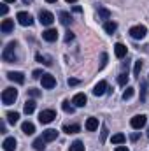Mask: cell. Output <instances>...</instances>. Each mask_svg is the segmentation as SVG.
Wrapping results in <instances>:
<instances>
[{
	"mask_svg": "<svg viewBox=\"0 0 149 151\" xmlns=\"http://www.w3.org/2000/svg\"><path fill=\"white\" fill-rule=\"evenodd\" d=\"M42 70H34V77H35V79H39V77H42Z\"/></svg>",
	"mask_w": 149,
	"mask_h": 151,
	"instance_id": "f35d334b",
	"label": "cell"
},
{
	"mask_svg": "<svg viewBox=\"0 0 149 151\" xmlns=\"http://www.w3.org/2000/svg\"><path fill=\"white\" fill-rule=\"evenodd\" d=\"M21 130H23V134L32 135V134L35 132V125H34V123H30V121H25V123L21 125Z\"/></svg>",
	"mask_w": 149,
	"mask_h": 151,
	"instance_id": "ac0fdd59",
	"label": "cell"
},
{
	"mask_svg": "<svg viewBox=\"0 0 149 151\" xmlns=\"http://www.w3.org/2000/svg\"><path fill=\"white\" fill-rule=\"evenodd\" d=\"M37 62H40V63H44V65H51V58L49 56H42V55H37Z\"/></svg>",
	"mask_w": 149,
	"mask_h": 151,
	"instance_id": "f546056e",
	"label": "cell"
},
{
	"mask_svg": "<svg viewBox=\"0 0 149 151\" xmlns=\"http://www.w3.org/2000/svg\"><path fill=\"white\" fill-rule=\"evenodd\" d=\"M72 104L77 106V107H84V106L88 104V99H86V95H84V93H77L74 99H72Z\"/></svg>",
	"mask_w": 149,
	"mask_h": 151,
	"instance_id": "30bf717a",
	"label": "cell"
},
{
	"mask_svg": "<svg viewBox=\"0 0 149 151\" xmlns=\"http://www.w3.org/2000/svg\"><path fill=\"white\" fill-rule=\"evenodd\" d=\"M117 83H119L121 86H125V84L128 83V74H125V72H121V74L117 76Z\"/></svg>",
	"mask_w": 149,
	"mask_h": 151,
	"instance_id": "1f68e13d",
	"label": "cell"
},
{
	"mask_svg": "<svg viewBox=\"0 0 149 151\" xmlns=\"http://www.w3.org/2000/svg\"><path fill=\"white\" fill-rule=\"evenodd\" d=\"M0 30H2L4 34L12 32V30H14V21H12V19H4L2 25H0Z\"/></svg>",
	"mask_w": 149,
	"mask_h": 151,
	"instance_id": "9a60e30c",
	"label": "cell"
},
{
	"mask_svg": "<svg viewBox=\"0 0 149 151\" xmlns=\"http://www.w3.org/2000/svg\"><path fill=\"white\" fill-rule=\"evenodd\" d=\"M146 123H148V118H146L144 114H137V116H133V118H132V121H130L132 128H135V130L144 128V127H146Z\"/></svg>",
	"mask_w": 149,
	"mask_h": 151,
	"instance_id": "277c9868",
	"label": "cell"
},
{
	"mask_svg": "<svg viewBox=\"0 0 149 151\" xmlns=\"http://www.w3.org/2000/svg\"><path fill=\"white\" fill-rule=\"evenodd\" d=\"M148 34V28L144 25H137V27H132L130 28V35L133 39H144Z\"/></svg>",
	"mask_w": 149,
	"mask_h": 151,
	"instance_id": "8992f818",
	"label": "cell"
},
{
	"mask_svg": "<svg viewBox=\"0 0 149 151\" xmlns=\"http://www.w3.org/2000/svg\"><path fill=\"white\" fill-rule=\"evenodd\" d=\"M111 18V11L105 9L104 5H98V19H109Z\"/></svg>",
	"mask_w": 149,
	"mask_h": 151,
	"instance_id": "d6986e66",
	"label": "cell"
},
{
	"mask_svg": "<svg viewBox=\"0 0 149 151\" xmlns=\"http://www.w3.org/2000/svg\"><path fill=\"white\" fill-rule=\"evenodd\" d=\"M126 51H128V49H126V46H125V44H121V42H117V44L114 46V53H116V56H117V58H125V56H126Z\"/></svg>",
	"mask_w": 149,
	"mask_h": 151,
	"instance_id": "2e32d148",
	"label": "cell"
},
{
	"mask_svg": "<svg viewBox=\"0 0 149 151\" xmlns=\"http://www.w3.org/2000/svg\"><path fill=\"white\" fill-rule=\"evenodd\" d=\"M16 99H18V90H14V88H5V90L2 91V102H4L5 106L14 104Z\"/></svg>",
	"mask_w": 149,
	"mask_h": 151,
	"instance_id": "7a4b0ae2",
	"label": "cell"
},
{
	"mask_svg": "<svg viewBox=\"0 0 149 151\" xmlns=\"http://www.w3.org/2000/svg\"><path fill=\"white\" fill-rule=\"evenodd\" d=\"M62 109H63L65 113H69V114L74 113V106H70V102H69V100H65V102L62 104Z\"/></svg>",
	"mask_w": 149,
	"mask_h": 151,
	"instance_id": "f1b7e54d",
	"label": "cell"
},
{
	"mask_svg": "<svg viewBox=\"0 0 149 151\" xmlns=\"http://www.w3.org/2000/svg\"><path fill=\"white\" fill-rule=\"evenodd\" d=\"M56 137H58V132L53 130V128H47V130L42 132V139H44L46 142H51V141H54Z\"/></svg>",
	"mask_w": 149,
	"mask_h": 151,
	"instance_id": "8fae6325",
	"label": "cell"
},
{
	"mask_svg": "<svg viewBox=\"0 0 149 151\" xmlns=\"http://www.w3.org/2000/svg\"><path fill=\"white\" fill-rule=\"evenodd\" d=\"M63 132H65V134H69V135H70V134H77V132H81V127H79V125H63Z\"/></svg>",
	"mask_w": 149,
	"mask_h": 151,
	"instance_id": "44dd1931",
	"label": "cell"
},
{
	"mask_svg": "<svg viewBox=\"0 0 149 151\" xmlns=\"http://www.w3.org/2000/svg\"><path fill=\"white\" fill-rule=\"evenodd\" d=\"M133 93H135V88L128 86V88L125 90V93H123V100H130V99L133 97Z\"/></svg>",
	"mask_w": 149,
	"mask_h": 151,
	"instance_id": "83f0119b",
	"label": "cell"
},
{
	"mask_svg": "<svg viewBox=\"0 0 149 151\" xmlns=\"http://www.w3.org/2000/svg\"><path fill=\"white\" fill-rule=\"evenodd\" d=\"M105 63H107V55H105V53H102V63H100V69H104V67H105Z\"/></svg>",
	"mask_w": 149,
	"mask_h": 151,
	"instance_id": "e575fe53",
	"label": "cell"
},
{
	"mask_svg": "<svg viewBox=\"0 0 149 151\" xmlns=\"http://www.w3.org/2000/svg\"><path fill=\"white\" fill-rule=\"evenodd\" d=\"M2 146H4V150H5V151H14V150H16V146H18V142H16V139H14V137H7V139L4 141V144H2Z\"/></svg>",
	"mask_w": 149,
	"mask_h": 151,
	"instance_id": "5bb4252c",
	"label": "cell"
},
{
	"mask_svg": "<svg viewBox=\"0 0 149 151\" xmlns=\"http://www.w3.org/2000/svg\"><path fill=\"white\" fill-rule=\"evenodd\" d=\"M74 39V32H67V35H65V42H70Z\"/></svg>",
	"mask_w": 149,
	"mask_h": 151,
	"instance_id": "8d00e7d4",
	"label": "cell"
},
{
	"mask_svg": "<svg viewBox=\"0 0 149 151\" xmlns=\"http://www.w3.org/2000/svg\"><path fill=\"white\" fill-rule=\"evenodd\" d=\"M60 21H62V25L69 27V25L72 23V18H70V14H69L67 11H62V12H60Z\"/></svg>",
	"mask_w": 149,
	"mask_h": 151,
	"instance_id": "ffe728a7",
	"label": "cell"
},
{
	"mask_svg": "<svg viewBox=\"0 0 149 151\" xmlns=\"http://www.w3.org/2000/svg\"><path fill=\"white\" fill-rule=\"evenodd\" d=\"M65 2H69V4H74V2H77V0H65Z\"/></svg>",
	"mask_w": 149,
	"mask_h": 151,
	"instance_id": "ee69618b",
	"label": "cell"
},
{
	"mask_svg": "<svg viewBox=\"0 0 149 151\" xmlns=\"http://www.w3.org/2000/svg\"><path fill=\"white\" fill-rule=\"evenodd\" d=\"M40 81H42V88H46V90H51V88L56 86V79L51 74H44L40 77Z\"/></svg>",
	"mask_w": 149,
	"mask_h": 151,
	"instance_id": "ba28073f",
	"label": "cell"
},
{
	"mask_svg": "<svg viewBox=\"0 0 149 151\" xmlns=\"http://www.w3.org/2000/svg\"><path fill=\"white\" fill-rule=\"evenodd\" d=\"M28 93H30V95H32L34 99H37V97H40V91H39L37 88H30V90H28Z\"/></svg>",
	"mask_w": 149,
	"mask_h": 151,
	"instance_id": "836d02e7",
	"label": "cell"
},
{
	"mask_svg": "<svg viewBox=\"0 0 149 151\" xmlns=\"http://www.w3.org/2000/svg\"><path fill=\"white\" fill-rule=\"evenodd\" d=\"M67 83H69V86H75V84H79V79H74V77H70Z\"/></svg>",
	"mask_w": 149,
	"mask_h": 151,
	"instance_id": "d590c367",
	"label": "cell"
},
{
	"mask_svg": "<svg viewBox=\"0 0 149 151\" xmlns=\"http://www.w3.org/2000/svg\"><path fill=\"white\" fill-rule=\"evenodd\" d=\"M107 132H109V130H107V127H102V142L105 141V137H107Z\"/></svg>",
	"mask_w": 149,
	"mask_h": 151,
	"instance_id": "74e56055",
	"label": "cell"
},
{
	"mask_svg": "<svg viewBox=\"0 0 149 151\" xmlns=\"http://www.w3.org/2000/svg\"><path fill=\"white\" fill-rule=\"evenodd\" d=\"M42 37H44V40H47V42H54V40L58 39V32H56L54 28H47V30L42 34Z\"/></svg>",
	"mask_w": 149,
	"mask_h": 151,
	"instance_id": "7c38bea8",
	"label": "cell"
},
{
	"mask_svg": "<svg viewBox=\"0 0 149 151\" xmlns=\"http://www.w3.org/2000/svg\"><path fill=\"white\" fill-rule=\"evenodd\" d=\"M111 141H112V144H117V146H121V144L126 141V137H125V134H114Z\"/></svg>",
	"mask_w": 149,
	"mask_h": 151,
	"instance_id": "7402d4cb",
	"label": "cell"
},
{
	"mask_svg": "<svg viewBox=\"0 0 149 151\" xmlns=\"http://www.w3.org/2000/svg\"><path fill=\"white\" fill-rule=\"evenodd\" d=\"M30 2H32V0H23V4H30Z\"/></svg>",
	"mask_w": 149,
	"mask_h": 151,
	"instance_id": "f6af8a7d",
	"label": "cell"
},
{
	"mask_svg": "<svg viewBox=\"0 0 149 151\" xmlns=\"http://www.w3.org/2000/svg\"><path fill=\"white\" fill-rule=\"evenodd\" d=\"M69 151H84V144H82L81 141H74V142L70 144V150Z\"/></svg>",
	"mask_w": 149,
	"mask_h": 151,
	"instance_id": "4316f807",
	"label": "cell"
},
{
	"mask_svg": "<svg viewBox=\"0 0 149 151\" xmlns=\"http://www.w3.org/2000/svg\"><path fill=\"white\" fill-rule=\"evenodd\" d=\"M7 77H9L11 81L18 83V84H23V83H25V74H23V72H9Z\"/></svg>",
	"mask_w": 149,
	"mask_h": 151,
	"instance_id": "4fadbf2b",
	"label": "cell"
},
{
	"mask_svg": "<svg viewBox=\"0 0 149 151\" xmlns=\"http://www.w3.org/2000/svg\"><path fill=\"white\" fill-rule=\"evenodd\" d=\"M16 47H18L16 42H9L5 46V49L2 51V60L4 62H16Z\"/></svg>",
	"mask_w": 149,
	"mask_h": 151,
	"instance_id": "6da1fadb",
	"label": "cell"
},
{
	"mask_svg": "<svg viewBox=\"0 0 149 151\" xmlns=\"http://www.w3.org/2000/svg\"><path fill=\"white\" fill-rule=\"evenodd\" d=\"M148 137H149V128H148Z\"/></svg>",
	"mask_w": 149,
	"mask_h": 151,
	"instance_id": "bcb514c9",
	"label": "cell"
},
{
	"mask_svg": "<svg viewBox=\"0 0 149 151\" xmlns=\"http://www.w3.org/2000/svg\"><path fill=\"white\" fill-rule=\"evenodd\" d=\"M46 2H47V4H54L56 0H46Z\"/></svg>",
	"mask_w": 149,
	"mask_h": 151,
	"instance_id": "7bdbcfd3",
	"label": "cell"
},
{
	"mask_svg": "<svg viewBox=\"0 0 149 151\" xmlns=\"http://www.w3.org/2000/svg\"><path fill=\"white\" fill-rule=\"evenodd\" d=\"M18 119H19V113H16V111H14V113H12V111H11V113H7V121H9L11 125H16V123H18Z\"/></svg>",
	"mask_w": 149,
	"mask_h": 151,
	"instance_id": "d4e9b609",
	"label": "cell"
},
{
	"mask_svg": "<svg viewBox=\"0 0 149 151\" xmlns=\"http://www.w3.org/2000/svg\"><path fill=\"white\" fill-rule=\"evenodd\" d=\"M0 11H2V16H5V14H7V11H9V7H7V5H5V4H4V5H2V9H0Z\"/></svg>",
	"mask_w": 149,
	"mask_h": 151,
	"instance_id": "ab89813d",
	"label": "cell"
},
{
	"mask_svg": "<svg viewBox=\"0 0 149 151\" xmlns=\"http://www.w3.org/2000/svg\"><path fill=\"white\" fill-rule=\"evenodd\" d=\"M39 19H40V23H42L44 27H49V25H53L54 16H53L49 11H40V12H39Z\"/></svg>",
	"mask_w": 149,
	"mask_h": 151,
	"instance_id": "52a82bcc",
	"label": "cell"
},
{
	"mask_svg": "<svg viewBox=\"0 0 149 151\" xmlns=\"http://www.w3.org/2000/svg\"><path fill=\"white\" fill-rule=\"evenodd\" d=\"M116 151H128V148H126V146H117Z\"/></svg>",
	"mask_w": 149,
	"mask_h": 151,
	"instance_id": "60d3db41",
	"label": "cell"
},
{
	"mask_svg": "<svg viewBox=\"0 0 149 151\" xmlns=\"http://www.w3.org/2000/svg\"><path fill=\"white\" fill-rule=\"evenodd\" d=\"M146 88H148V83H140V100L142 102L146 100V91H148Z\"/></svg>",
	"mask_w": 149,
	"mask_h": 151,
	"instance_id": "d6a6232c",
	"label": "cell"
},
{
	"mask_svg": "<svg viewBox=\"0 0 149 151\" xmlns=\"http://www.w3.org/2000/svg\"><path fill=\"white\" fill-rule=\"evenodd\" d=\"M34 150H35V151H44V150H46V141H44L42 137L34 141Z\"/></svg>",
	"mask_w": 149,
	"mask_h": 151,
	"instance_id": "603a6c76",
	"label": "cell"
},
{
	"mask_svg": "<svg viewBox=\"0 0 149 151\" xmlns=\"http://www.w3.org/2000/svg\"><path fill=\"white\" fill-rule=\"evenodd\" d=\"M16 19H18L19 25H23V27H32V25H34L32 14H30V12H25V11H19V12L16 14Z\"/></svg>",
	"mask_w": 149,
	"mask_h": 151,
	"instance_id": "3957f363",
	"label": "cell"
},
{
	"mask_svg": "<svg viewBox=\"0 0 149 151\" xmlns=\"http://www.w3.org/2000/svg\"><path fill=\"white\" fill-rule=\"evenodd\" d=\"M105 91H107V83H105V81H98V83L95 84V88H93V95H95V97H102Z\"/></svg>",
	"mask_w": 149,
	"mask_h": 151,
	"instance_id": "9c48e42d",
	"label": "cell"
},
{
	"mask_svg": "<svg viewBox=\"0 0 149 151\" xmlns=\"http://www.w3.org/2000/svg\"><path fill=\"white\" fill-rule=\"evenodd\" d=\"M98 128V119L97 118H88L86 119V130L88 132H95Z\"/></svg>",
	"mask_w": 149,
	"mask_h": 151,
	"instance_id": "e0dca14e",
	"label": "cell"
},
{
	"mask_svg": "<svg viewBox=\"0 0 149 151\" xmlns=\"http://www.w3.org/2000/svg\"><path fill=\"white\" fill-rule=\"evenodd\" d=\"M4 2H5V4H14L16 0H4Z\"/></svg>",
	"mask_w": 149,
	"mask_h": 151,
	"instance_id": "b9f144b4",
	"label": "cell"
},
{
	"mask_svg": "<svg viewBox=\"0 0 149 151\" xmlns=\"http://www.w3.org/2000/svg\"><path fill=\"white\" fill-rule=\"evenodd\" d=\"M116 28H117V25H116L114 21H105V25H104V30H105L107 34H114Z\"/></svg>",
	"mask_w": 149,
	"mask_h": 151,
	"instance_id": "cb8c5ba5",
	"label": "cell"
},
{
	"mask_svg": "<svg viewBox=\"0 0 149 151\" xmlns=\"http://www.w3.org/2000/svg\"><path fill=\"white\" fill-rule=\"evenodd\" d=\"M34 111H35V102H34V100H27V102H25V113L32 114Z\"/></svg>",
	"mask_w": 149,
	"mask_h": 151,
	"instance_id": "484cf974",
	"label": "cell"
},
{
	"mask_svg": "<svg viewBox=\"0 0 149 151\" xmlns=\"http://www.w3.org/2000/svg\"><path fill=\"white\" fill-rule=\"evenodd\" d=\"M54 118H56V113H54L53 109H46V111H42V113L39 114V121H40L42 125H47V123H51Z\"/></svg>",
	"mask_w": 149,
	"mask_h": 151,
	"instance_id": "5b68a950",
	"label": "cell"
},
{
	"mask_svg": "<svg viewBox=\"0 0 149 151\" xmlns=\"http://www.w3.org/2000/svg\"><path fill=\"white\" fill-rule=\"evenodd\" d=\"M140 70H142V62L137 60V62H135V67H133V76L139 77V76H140Z\"/></svg>",
	"mask_w": 149,
	"mask_h": 151,
	"instance_id": "4dcf8cb0",
	"label": "cell"
}]
</instances>
